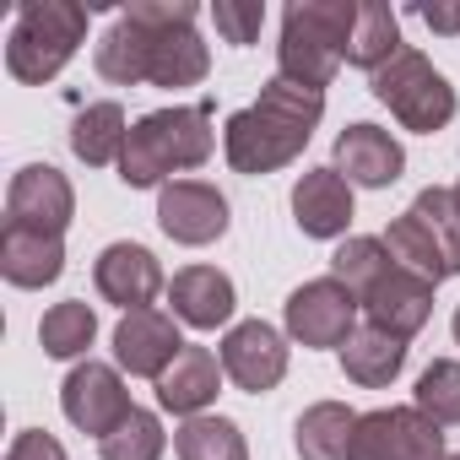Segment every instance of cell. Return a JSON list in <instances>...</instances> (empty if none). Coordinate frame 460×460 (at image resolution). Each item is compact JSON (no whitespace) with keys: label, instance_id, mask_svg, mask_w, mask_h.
Segmentation results:
<instances>
[{"label":"cell","instance_id":"cell-27","mask_svg":"<svg viewBox=\"0 0 460 460\" xmlns=\"http://www.w3.org/2000/svg\"><path fill=\"white\" fill-rule=\"evenodd\" d=\"M93 336H98V314H93V304H76V298L55 304L39 320V341H44L49 358H82L93 347Z\"/></svg>","mask_w":460,"mask_h":460},{"label":"cell","instance_id":"cell-7","mask_svg":"<svg viewBox=\"0 0 460 460\" xmlns=\"http://www.w3.org/2000/svg\"><path fill=\"white\" fill-rule=\"evenodd\" d=\"M444 428L417 406H379L358 417L347 460H444Z\"/></svg>","mask_w":460,"mask_h":460},{"label":"cell","instance_id":"cell-20","mask_svg":"<svg viewBox=\"0 0 460 460\" xmlns=\"http://www.w3.org/2000/svg\"><path fill=\"white\" fill-rule=\"evenodd\" d=\"M60 271H66V244L60 239L6 222V234H0V277L12 288H49Z\"/></svg>","mask_w":460,"mask_h":460},{"label":"cell","instance_id":"cell-15","mask_svg":"<svg viewBox=\"0 0 460 460\" xmlns=\"http://www.w3.org/2000/svg\"><path fill=\"white\" fill-rule=\"evenodd\" d=\"M363 309H368V325H379V331H390V336H401V341H411L422 325H428V314H433V282H422V277H411V271H401V266H390L363 298H358Z\"/></svg>","mask_w":460,"mask_h":460},{"label":"cell","instance_id":"cell-28","mask_svg":"<svg viewBox=\"0 0 460 460\" xmlns=\"http://www.w3.org/2000/svg\"><path fill=\"white\" fill-rule=\"evenodd\" d=\"M411 406H417L422 417H433L438 428L460 422V363H455V358H433V363L417 374Z\"/></svg>","mask_w":460,"mask_h":460},{"label":"cell","instance_id":"cell-4","mask_svg":"<svg viewBox=\"0 0 460 460\" xmlns=\"http://www.w3.org/2000/svg\"><path fill=\"white\" fill-rule=\"evenodd\" d=\"M358 28V0H293L282 12V44H277V76L325 93L336 66L347 60Z\"/></svg>","mask_w":460,"mask_h":460},{"label":"cell","instance_id":"cell-32","mask_svg":"<svg viewBox=\"0 0 460 460\" xmlns=\"http://www.w3.org/2000/svg\"><path fill=\"white\" fill-rule=\"evenodd\" d=\"M211 17H217V33L227 44H255L261 28H266V6H261V0H217Z\"/></svg>","mask_w":460,"mask_h":460},{"label":"cell","instance_id":"cell-1","mask_svg":"<svg viewBox=\"0 0 460 460\" xmlns=\"http://www.w3.org/2000/svg\"><path fill=\"white\" fill-rule=\"evenodd\" d=\"M195 0H136V6L98 39V76L114 87H195L211 71V55L195 33Z\"/></svg>","mask_w":460,"mask_h":460},{"label":"cell","instance_id":"cell-16","mask_svg":"<svg viewBox=\"0 0 460 460\" xmlns=\"http://www.w3.org/2000/svg\"><path fill=\"white\" fill-rule=\"evenodd\" d=\"M179 352H184L179 325L163 309H136L114 325V358H119V368H130L141 379H163Z\"/></svg>","mask_w":460,"mask_h":460},{"label":"cell","instance_id":"cell-34","mask_svg":"<svg viewBox=\"0 0 460 460\" xmlns=\"http://www.w3.org/2000/svg\"><path fill=\"white\" fill-rule=\"evenodd\" d=\"M417 17L444 33V39H460V0H433V6H417Z\"/></svg>","mask_w":460,"mask_h":460},{"label":"cell","instance_id":"cell-36","mask_svg":"<svg viewBox=\"0 0 460 460\" xmlns=\"http://www.w3.org/2000/svg\"><path fill=\"white\" fill-rule=\"evenodd\" d=\"M444 460H460V455H444Z\"/></svg>","mask_w":460,"mask_h":460},{"label":"cell","instance_id":"cell-11","mask_svg":"<svg viewBox=\"0 0 460 460\" xmlns=\"http://www.w3.org/2000/svg\"><path fill=\"white\" fill-rule=\"evenodd\" d=\"M157 227L173 239V244H217L227 234V200L222 190L200 184V179H173L157 190Z\"/></svg>","mask_w":460,"mask_h":460},{"label":"cell","instance_id":"cell-12","mask_svg":"<svg viewBox=\"0 0 460 460\" xmlns=\"http://www.w3.org/2000/svg\"><path fill=\"white\" fill-rule=\"evenodd\" d=\"M222 374L250 395H266L288 379V341L266 320H244L222 336Z\"/></svg>","mask_w":460,"mask_h":460},{"label":"cell","instance_id":"cell-5","mask_svg":"<svg viewBox=\"0 0 460 460\" xmlns=\"http://www.w3.org/2000/svg\"><path fill=\"white\" fill-rule=\"evenodd\" d=\"M87 39V6L76 0H22L6 33V71L17 82H55Z\"/></svg>","mask_w":460,"mask_h":460},{"label":"cell","instance_id":"cell-14","mask_svg":"<svg viewBox=\"0 0 460 460\" xmlns=\"http://www.w3.org/2000/svg\"><path fill=\"white\" fill-rule=\"evenodd\" d=\"M93 282L109 304L136 314V309H152V298L163 293V266L146 244H109L93 266Z\"/></svg>","mask_w":460,"mask_h":460},{"label":"cell","instance_id":"cell-33","mask_svg":"<svg viewBox=\"0 0 460 460\" xmlns=\"http://www.w3.org/2000/svg\"><path fill=\"white\" fill-rule=\"evenodd\" d=\"M6 460H66V449H60V438H49L44 428H22V433L12 438Z\"/></svg>","mask_w":460,"mask_h":460},{"label":"cell","instance_id":"cell-18","mask_svg":"<svg viewBox=\"0 0 460 460\" xmlns=\"http://www.w3.org/2000/svg\"><path fill=\"white\" fill-rule=\"evenodd\" d=\"M168 304H173V320L195 325V331H217L234 320L239 309V293L217 266H184L173 282H168Z\"/></svg>","mask_w":460,"mask_h":460},{"label":"cell","instance_id":"cell-3","mask_svg":"<svg viewBox=\"0 0 460 460\" xmlns=\"http://www.w3.org/2000/svg\"><path fill=\"white\" fill-rule=\"evenodd\" d=\"M217 136H211V114L195 103V109H157V114H141L130 125V141H125V157H119V179L130 190H163L168 173H184V168H200L211 157Z\"/></svg>","mask_w":460,"mask_h":460},{"label":"cell","instance_id":"cell-13","mask_svg":"<svg viewBox=\"0 0 460 460\" xmlns=\"http://www.w3.org/2000/svg\"><path fill=\"white\" fill-rule=\"evenodd\" d=\"M347 184H363V190H385L406 173V152L390 130L379 125H347L336 136V163H331Z\"/></svg>","mask_w":460,"mask_h":460},{"label":"cell","instance_id":"cell-25","mask_svg":"<svg viewBox=\"0 0 460 460\" xmlns=\"http://www.w3.org/2000/svg\"><path fill=\"white\" fill-rule=\"evenodd\" d=\"M385 250H390V261H395L401 271H411V277H422V282H433V288L449 277L444 250L433 244V234L422 227L417 211H406V217H395V222L385 227Z\"/></svg>","mask_w":460,"mask_h":460},{"label":"cell","instance_id":"cell-26","mask_svg":"<svg viewBox=\"0 0 460 460\" xmlns=\"http://www.w3.org/2000/svg\"><path fill=\"white\" fill-rule=\"evenodd\" d=\"M179 460H250V444L239 433V422L227 417H184V428L173 433Z\"/></svg>","mask_w":460,"mask_h":460},{"label":"cell","instance_id":"cell-31","mask_svg":"<svg viewBox=\"0 0 460 460\" xmlns=\"http://www.w3.org/2000/svg\"><path fill=\"white\" fill-rule=\"evenodd\" d=\"M163 444H168V438H163V422H157L152 411H141V406H136V411L109 433V438H98L103 460H157V455H163Z\"/></svg>","mask_w":460,"mask_h":460},{"label":"cell","instance_id":"cell-23","mask_svg":"<svg viewBox=\"0 0 460 460\" xmlns=\"http://www.w3.org/2000/svg\"><path fill=\"white\" fill-rule=\"evenodd\" d=\"M401 17L385 6V0H358V28H352V44H347V66L358 71H379L401 55Z\"/></svg>","mask_w":460,"mask_h":460},{"label":"cell","instance_id":"cell-2","mask_svg":"<svg viewBox=\"0 0 460 460\" xmlns=\"http://www.w3.org/2000/svg\"><path fill=\"white\" fill-rule=\"evenodd\" d=\"M320 114H325V93L298 87L288 76H271L250 109L227 114L222 152L234 163V173H277L309 146Z\"/></svg>","mask_w":460,"mask_h":460},{"label":"cell","instance_id":"cell-37","mask_svg":"<svg viewBox=\"0 0 460 460\" xmlns=\"http://www.w3.org/2000/svg\"><path fill=\"white\" fill-rule=\"evenodd\" d=\"M455 200H460V184H455Z\"/></svg>","mask_w":460,"mask_h":460},{"label":"cell","instance_id":"cell-17","mask_svg":"<svg viewBox=\"0 0 460 460\" xmlns=\"http://www.w3.org/2000/svg\"><path fill=\"white\" fill-rule=\"evenodd\" d=\"M293 217L309 239H341L352 227V184L336 168H309L293 184Z\"/></svg>","mask_w":460,"mask_h":460},{"label":"cell","instance_id":"cell-35","mask_svg":"<svg viewBox=\"0 0 460 460\" xmlns=\"http://www.w3.org/2000/svg\"><path fill=\"white\" fill-rule=\"evenodd\" d=\"M455 341H460V309H455Z\"/></svg>","mask_w":460,"mask_h":460},{"label":"cell","instance_id":"cell-22","mask_svg":"<svg viewBox=\"0 0 460 460\" xmlns=\"http://www.w3.org/2000/svg\"><path fill=\"white\" fill-rule=\"evenodd\" d=\"M293 433H298L293 444H298L304 460H347L352 455V433H358V411L341 406V401H314L298 417Z\"/></svg>","mask_w":460,"mask_h":460},{"label":"cell","instance_id":"cell-30","mask_svg":"<svg viewBox=\"0 0 460 460\" xmlns=\"http://www.w3.org/2000/svg\"><path fill=\"white\" fill-rule=\"evenodd\" d=\"M411 211L422 217V227L433 234V244L444 250V266H449V277H460V200H455V190H422L417 200H411Z\"/></svg>","mask_w":460,"mask_h":460},{"label":"cell","instance_id":"cell-24","mask_svg":"<svg viewBox=\"0 0 460 460\" xmlns=\"http://www.w3.org/2000/svg\"><path fill=\"white\" fill-rule=\"evenodd\" d=\"M125 141H130V125H125V109L119 103H87L76 114V125H71V152L87 168L119 163L125 157Z\"/></svg>","mask_w":460,"mask_h":460},{"label":"cell","instance_id":"cell-21","mask_svg":"<svg viewBox=\"0 0 460 460\" xmlns=\"http://www.w3.org/2000/svg\"><path fill=\"white\" fill-rule=\"evenodd\" d=\"M341 368H347L352 385L379 390V385H390L406 368V341L390 336V331H379V325H358L347 336V347H341Z\"/></svg>","mask_w":460,"mask_h":460},{"label":"cell","instance_id":"cell-6","mask_svg":"<svg viewBox=\"0 0 460 460\" xmlns=\"http://www.w3.org/2000/svg\"><path fill=\"white\" fill-rule=\"evenodd\" d=\"M374 98H379L406 130H417V136H433V130H444V125L455 119V87H449V82L433 71V60L417 55V49H401L390 66L374 71Z\"/></svg>","mask_w":460,"mask_h":460},{"label":"cell","instance_id":"cell-10","mask_svg":"<svg viewBox=\"0 0 460 460\" xmlns=\"http://www.w3.org/2000/svg\"><path fill=\"white\" fill-rule=\"evenodd\" d=\"M60 406H66V417L82 428V433H98V438H109L136 406H130V395H125V379H119V368H109V363H76L71 374H66V385H60Z\"/></svg>","mask_w":460,"mask_h":460},{"label":"cell","instance_id":"cell-9","mask_svg":"<svg viewBox=\"0 0 460 460\" xmlns=\"http://www.w3.org/2000/svg\"><path fill=\"white\" fill-rule=\"evenodd\" d=\"M71 217H76V195H71V179L60 168H49V163L17 168V179L6 190V222L60 239L66 227H71Z\"/></svg>","mask_w":460,"mask_h":460},{"label":"cell","instance_id":"cell-19","mask_svg":"<svg viewBox=\"0 0 460 460\" xmlns=\"http://www.w3.org/2000/svg\"><path fill=\"white\" fill-rule=\"evenodd\" d=\"M217 385H222V358H211L206 347H190L184 341V352L157 379V406L163 411H179V417H200L217 401Z\"/></svg>","mask_w":460,"mask_h":460},{"label":"cell","instance_id":"cell-29","mask_svg":"<svg viewBox=\"0 0 460 460\" xmlns=\"http://www.w3.org/2000/svg\"><path fill=\"white\" fill-rule=\"evenodd\" d=\"M395 261H390V250H385V239H347L336 255H331V277L352 293V298H363L385 271H390Z\"/></svg>","mask_w":460,"mask_h":460},{"label":"cell","instance_id":"cell-8","mask_svg":"<svg viewBox=\"0 0 460 460\" xmlns=\"http://www.w3.org/2000/svg\"><path fill=\"white\" fill-rule=\"evenodd\" d=\"M358 298L336 282V277H320V282H304L293 298H288V336L298 347H347V336L358 331Z\"/></svg>","mask_w":460,"mask_h":460}]
</instances>
